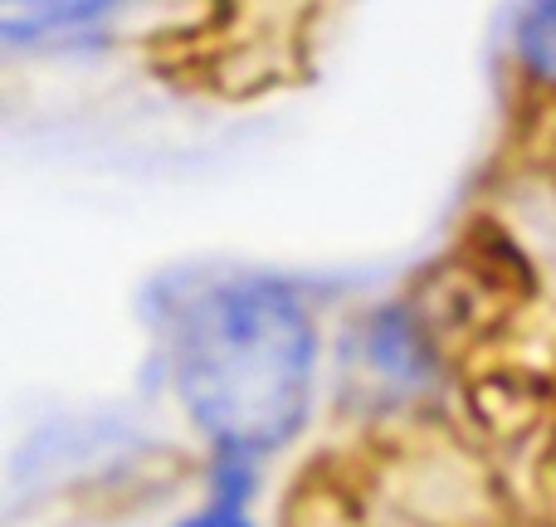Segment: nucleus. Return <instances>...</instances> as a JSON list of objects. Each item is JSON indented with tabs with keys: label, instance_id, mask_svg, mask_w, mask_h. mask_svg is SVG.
Wrapping results in <instances>:
<instances>
[{
	"label": "nucleus",
	"instance_id": "f03ea898",
	"mask_svg": "<svg viewBox=\"0 0 556 527\" xmlns=\"http://www.w3.org/2000/svg\"><path fill=\"white\" fill-rule=\"evenodd\" d=\"M362 372L376 391L391 396H425L434 386V347L430 332L401 308H381L362 323Z\"/></svg>",
	"mask_w": 556,
	"mask_h": 527
},
{
	"label": "nucleus",
	"instance_id": "f257e3e1",
	"mask_svg": "<svg viewBox=\"0 0 556 527\" xmlns=\"http://www.w3.org/2000/svg\"><path fill=\"white\" fill-rule=\"evenodd\" d=\"M172 386L215 454L269 460L303 435L317 391V317L278 278H225L172 327Z\"/></svg>",
	"mask_w": 556,
	"mask_h": 527
},
{
	"label": "nucleus",
	"instance_id": "7ed1b4c3",
	"mask_svg": "<svg viewBox=\"0 0 556 527\" xmlns=\"http://www.w3.org/2000/svg\"><path fill=\"white\" fill-rule=\"evenodd\" d=\"M132 0H0L5 49H68L88 45Z\"/></svg>",
	"mask_w": 556,
	"mask_h": 527
},
{
	"label": "nucleus",
	"instance_id": "39448f33",
	"mask_svg": "<svg viewBox=\"0 0 556 527\" xmlns=\"http://www.w3.org/2000/svg\"><path fill=\"white\" fill-rule=\"evenodd\" d=\"M172 527H260V523H254L250 509H240V503H205V509L176 518Z\"/></svg>",
	"mask_w": 556,
	"mask_h": 527
},
{
	"label": "nucleus",
	"instance_id": "20e7f679",
	"mask_svg": "<svg viewBox=\"0 0 556 527\" xmlns=\"http://www.w3.org/2000/svg\"><path fill=\"white\" fill-rule=\"evenodd\" d=\"M513 68L556 108V0H522L513 20Z\"/></svg>",
	"mask_w": 556,
	"mask_h": 527
}]
</instances>
